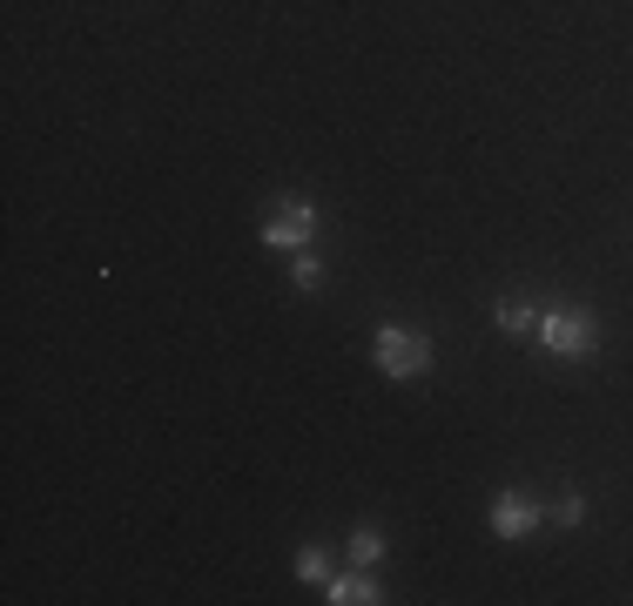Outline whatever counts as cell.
Here are the masks:
<instances>
[{
  "instance_id": "2",
  "label": "cell",
  "mask_w": 633,
  "mask_h": 606,
  "mask_svg": "<svg viewBox=\"0 0 633 606\" xmlns=\"http://www.w3.org/2000/svg\"><path fill=\"white\" fill-rule=\"evenodd\" d=\"M540 338H546V351H559V357H587V351H593V317H587V310H546V317H540Z\"/></svg>"
},
{
  "instance_id": "6",
  "label": "cell",
  "mask_w": 633,
  "mask_h": 606,
  "mask_svg": "<svg viewBox=\"0 0 633 606\" xmlns=\"http://www.w3.org/2000/svg\"><path fill=\"white\" fill-rule=\"evenodd\" d=\"M499 330H506V338H525V330H540V310L519 304V297H506V304H499Z\"/></svg>"
},
{
  "instance_id": "5",
  "label": "cell",
  "mask_w": 633,
  "mask_h": 606,
  "mask_svg": "<svg viewBox=\"0 0 633 606\" xmlns=\"http://www.w3.org/2000/svg\"><path fill=\"white\" fill-rule=\"evenodd\" d=\"M324 599H337V606H378L385 593L364 580V573H344V580H324Z\"/></svg>"
},
{
  "instance_id": "8",
  "label": "cell",
  "mask_w": 633,
  "mask_h": 606,
  "mask_svg": "<svg viewBox=\"0 0 633 606\" xmlns=\"http://www.w3.org/2000/svg\"><path fill=\"white\" fill-rule=\"evenodd\" d=\"M378 553H385V539H378L371 526H357V532H351V560H357V566H371Z\"/></svg>"
},
{
  "instance_id": "4",
  "label": "cell",
  "mask_w": 633,
  "mask_h": 606,
  "mask_svg": "<svg viewBox=\"0 0 633 606\" xmlns=\"http://www.w3.org/2000/svg\"><path fill=\"white\" fill-rule=\"evenodd\" d=\"M533 526H540V506H533V499H519V492L492 499V532H499V539H525Z\"/></svg>"
},
{
  "instance_id": "1",
  "label": "cell",
  "mask_w": 633,
  "mask_h": 606,
  "mask_svg": "<svg viewBox=\"0 0 633 606\" xmlns=\"http://www.w3.org/2000/svg\"><path fill=\"white\" fill-rule=\"evenodd\" d=\"M371 351H378V371H385V377H425V371H432V344L411 338L404 323H385Z\"/></svg>"
},
{
  "instance_id": "9",
  "label": "cell",
  "mask_w": 633,
  "mask_h": 606,
  "mask_svg": "<svg viewBox=\"0 0 633 606\" xmlns=\"http://www.w3.org/2000/svg\"><path fill=\"white\" fill-rule=\"evenodd\" d=\"M297 580L324 586V580H331V560H324V553H316V546H310V553H297Z\"/></svg>"
},
{
  "instance_id": "3",
  "label": "cell",
  "mask_w": 633,
  "mask_h": 606,
  "mask_svg": "<svg viewBox=\"0 0 633 606\" xmlns=\"http://www.w3.org/2000/svg\"><path fill=\"white\" fill-rule=\"evenodd\" d=\"M310 236H316V209L310 202H284L270 223H263V243L270 250H303Z\"/></svg>"
},
{
  "instance_id": "7",
  "label": "cell",
  "mask_w": 633,
  "mask_h": 606,
  "mask_svg": "<svg viewBox=\"0 0 633 606\" xmlns=\"http://www.w3.org/2000/svg\"><path fill=\"white\" fill-rule=\"evenodd\" d=\"M290 284H297V290H324V263H316V256L303 250V256L290 263Z\"/></svg>"
},
{
  "instance_id": "10",
  "label": "cell",
  "mask_w": 633,
  "mask_h": 606,
  "mask_svg": "<svg viewBox=\"0 0 633 606\" xmlns=\"http://www.w3.org/2000/svg\"><path fill=\"white\" fill-rule=\"evenodd\" d=\"M546 519H553V526H579V519H587V499H559Z\"/></svg>"
}]
</instances>
